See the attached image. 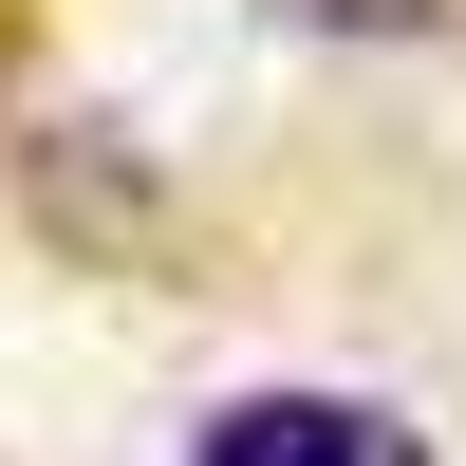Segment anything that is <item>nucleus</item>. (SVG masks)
Wrapping results in <instances>:
<instances>
[{"mask_svg": "<svg viewBox=\"0 0 466 466\" xmlns=\"http://www.w3.org/2000/svg\"><path fill=\"white\" fill-rule=\"evenodd\" d=\"M187 466H430V448L392 410H355V392H224L187 430Z\"/></svg>", "mask_w": 466, "mask_h": 466, "instance_id": "f257e3e1", "label": "nucleus"}, {"mask_svg": "<svg viewBox=\"0 0 466 466\" xmlns=\"http://www.w3.org/2000/svg\"><path fill=\"white\" fill-rule=\"evenodd\" d=\"M280 19H318V37H410L430 0H280Z\"/></svg>", "mask_w": 466, "mask_h": 466, "instance_id": "f03ea898", "label": "nucleus"}]
</instances>
